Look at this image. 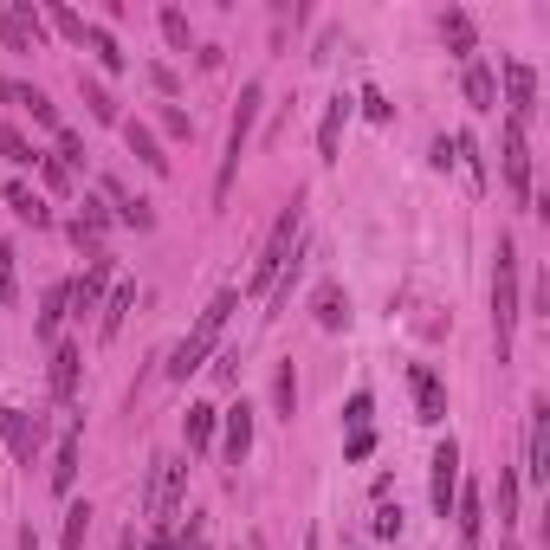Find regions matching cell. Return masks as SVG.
I'll return each mask as SVG.
<instances>
[{"label":"cell","instance_id":"cell-10","mask_svg":"<svg viewBox=\"0 0 550 550\" xmlns=\"http://www.w3.org/2000/svg\"><path fill=\"white\" fill-rule=\"evenodd\" d=\"M525 473L538 479H550V402L538 395V402H531V421H525Z\"/></svg>","mask_w":550,"mask_h":550},{"label":"cell","instance_id":"cell-12","mask_svg":"<svg viewBox=\"0 0 550 550\" xmlns=\"http://www.w3.org/2000/svg\"><path fill=\"white\" fill-rule=\"evenodd\" d=\"M246 453H253V408L233 402V408H220V460L240 466Z\"/></svg>","mask_w":550,"mask_h":550},{"label":"cell","instance_id":"cell-37","mask_svg":"<svg viewBox=\"0 0 550 550\" xmlns=\"http://www.w3.org/2000/svg\"><path fill=\"white\" fill-rule=\"evenodd\" d=\"M39 13H46V26H59L65 39H78V46H85V26H91L85 13H72V7H39Z\"/></svg>","mask_w":550,"mask_h":550},{"label":"cell","instance_id":"cell-18","mask_svg":"<svg viewBox=\"0 0 550 550\" xmlns=\"http://www.w3.org/2000/svg\"><path fill=\"white\" fill-rule=\"evenodd\" d=\"M350 117H356V98H343V91H337V98L324 104V123H318V156H324V162H337V149H343V123H350Z\"/></svg>","mask_w":550,"mask_h":550},{"label":"cell","instance_id":"cell-31","mask_svg":"<svg viewBox=\"0 0 550 550\" xmlns=\"http://www.w3.org/2000/svg\"><path fill=\"white\" fill-rule=\"evenodd\" d=\"M0 156H7L13 169H39V149L26 143V136L13 130V123H0Z\"/></svg>","mask_w":550,"mask_h":550},{"label":"cell","instance_id":"cell-24","mask_svg":"<svg viewBox=\"0 0 550 550\" xmlns=\"http://www.w3.org/2000/svg\"><path fill=\"white\" fill-rule=\"evenodd\" d=\"M440 39H447V46H453V59H479V33H473V13H460V7H447V13H440Z\"/></svg>","mask_w":550,"mask_h":550},{"label":"cell","instance_id":"cell-46","mask_svg":"<svg viewBox=\"0 0 550 550\" xmlns=\"http://www.w3.org/2000/svg\"><path fill=\"white\" fill-rule=\"evenodd\" d=\"M214 376H220V382H240V356L227 350V356H220V363H214Z\"/></svg>","mask_w":550,"mask_h":550},{"label":"cell","instance_id":"cell-36","mask_svg":"<svg viewBox=\"0 0 550 550\" xmlns=\"http://www.w3.org/2000/svg\"><path fill=\"white\" fill-rule=\"evenodd\" d=\"M499 525L505 531L518 525V473H512V466H499Z\"/></svg>","mask_w":550,"mask_h":550},{"label":"cell","instance_id":"cell-23","mask_svg":"<svg viewBox=\"0 0 550 550\" xmlns=\"http://www.w3.org/2000/svg\"><path fill=\"white\" fill-rule=\"evenodd\" d=\"M214 428H220V408H214V402H188V415H182L188 453H208V447H214Z\"/></svg>","mask_w":550,"mask_h":550},{"label":"cell","instance_id":"cell-48","mask_svg":"<svg viewBox=\"0 0 550 550\" xmlns=\"http://www.w3.org/2000/svg\"><path fill=\"white\" fill-rule=\"evenodd\" d=\"M20 550H39V538H33V525H26V531H20Z\"/></svg>","mask_w":550,"mask_h":550},{"label":"cell","instance_id":"cell-1","mask_svg":"<svg viewBox=\"0 0 550 550\" xmlns=\"http://www.w3.org/2000/svg\"><path fill=\"white\" fill-rule=\"evenodd\" d=\"M298 227H305V195H292V201H285V214L272 220V233L259 240V259H253V272H246V298H272V285H279V272L292 266Z\"/></svg>","mask_w":550,"mask_h":550},{"label":"cell","instance_id":"cell-14","mask_svg":"<svg viewBox=\"0 0 550 550\" xmlns=\"http://www.w3.org/2000/svg\"><path fill=\"white\" fill-rule=\"evenodd\" d=\"M78 453H85V428H65L59 434V453H52V492H59V499H72V486H78Z\"/></svg>","mask_w":550,"mask_h":550},{"label":"cell","instance_id":"cell-17","mask_svg":"<svg viewBox=\"0 0 550 550\" xmlns=\"http://www.w3.org/2000/svg\"><path fill=\"white\" fill-rule=\"evenodd\" d=\"M104 233H110V208H104L98 195H85V208H78V220H72V240L98 259V253H104Z\"/></svg>","mask_w":550,"mask_h":550},{"label":"cell","instance_id":"cell-32","mask_svg":"<svg viewBox=\"0 0 550 550\" xmlns=\"http://www.w3.org/2000/svg\"><path fill=\"white\" fill-rule=\"evenodd\" d=\"M91 538V505H65V531H59V550H85Z\"/></svg>","mask_w":550,"mask_h":550},{"label":"cell","instance_id":"cell-13","mask_svg":"<svg viewBox=\"0 0 550 550\" xmlns=\"http://www.w3.org/2000/svg\"><path fill=\"white\" fill-rule=\"evenodd\" d=\"M104 208H110V220H123V227H136V233L156 227V208H149L143 195H130L117 175H104Z\"/></svg>","mask_w":550,"mask_h":550},{"label":"cell","instance_id":"cell-25","mask_svg":"<svg viewBox=\"0 0 550 550\" xmlns=\"http://www.w3.org/2000/svg\"><path fill=\"white\" fill-rule=\"evenodd\" d=\"M85 46H91V59H98L104 72H123V65H130V52L117 46V33H110V26H98V20L85 26Z\"/></svg>","mask_w":550,"mask_h":550},{"label":"cell","instance_id":"cell-45","mask_svg":"<svg viewBox=\"0 0 550 550\" xmlns=\"http://www.w3.org/2000/svg\"><path fill=\"white\" fill-rule=\"evenodd\" d=\"M369 408H376L369 395H350V408H343V421H350V428H369Z\"/></svg>","mask_w":550,"mask_h":550},{"label":"cell","instance_id":"cell-22","mask_svg":"<svg viewBox=\"0 0 550 550\" xmlns=\"http://www.w3.org/2000/svg\"><path fill=\"white\" fill-rule=\"evenodd\" d=\"M311 311H318L324 330H343V324H350V292H343L337 279H324L318 292H311Z\"/></svg>","mask_w":550,"mask_h":550},{"label":"cell","instance_id":"cell-4","mask_svg":"<svg viewBox=\"0 0 550 550\" xmlns=\"http://www.w3.org/2000/svg\"><path fill=\"white\" fill-rule=\"evenodd\" d=\"M182 499H188V460L182 453H156L149 460V486H143V512L156 531H169L182 518Z\"/></svg>","mask_w":550,"mask_h":550},{"label":"cell","instance_id":"cell-2","mask_svg":"<svg viewBox=\"0 0 550 550\" xmlns=\"http://www.w3.org/2000/svg\"><path fill=\"white\" fill-rule=\"evenodd\" d=\"M233 311H240V292H214V298H208V311L195 318V330H188V337H182V343L169 350V363H162V369H169V382H188V376H195L201 363H208V356H214V343H220V330H227V318H233Z\"/></svg>","mask_w":550,"mask_h":550},{"label":"cell","instance_id":"cell-39","mask_svg":"<svg viewBox=\"0 0 550 550\" xmlns=\"http://www.w3.org/2000/svg\"><path fill=\"white\" fill-rule=\"evenodd\" d=\"M356 110H363V117H369V123H389V117H395V104H389V98H382V91H376V85H369V91H363V98H356Z\"/></svg>","mask_w":550,"mask_h":550},{"label":"cell","instance_id":"cell-41","mask_svg":"<svg viewBox=\"0 0 550 550\" xmlns=\"http://www.w3.org/2000/svg\"><path fill=\"white\" fill-rule=\"evenodd\" d=\"M175 550H208V525H201L195 512H188V531H182V538H175Z\"/></svg>","mask_w":550,"mask_h":550},{"label":"cell","instance_id":"cell-44","mask_svg":"<svg viewBox=\"0 0 550 550\" xmlns=\"http://www.w3.org/2000/svg\"><path fill=\"white\" fill-rule=\"evenodd\" d=\"M149 85H156V91H162V98H175V91H182V78H175V72H169V65H149Z\"/></svg>","mask_w":550,"mask_h":550},{"label":"cell","instance_id":"cell-5","mask_svg":"<svg viewBox=\"0 0 550 550\" xmlns=\"http://www.w3.org/2000/svg\"><path fill=\"white\" fill-rule=\"evenodd\" d=\"M259 104H266V85H240V104H233V123H227V156H220V175H214V201L233 195V175H240V156L253 143V123H259Z\"/></svg>","mask_w":550,"mask_h":550},{"label":"cell","instance_id":"cell-21","mask_svg":"<svg viewBox=\"0 0 550 550\" xmlns=\"http://www.w3.org/2000/svg\"><path fill=\"white\" fill-rule=\"evenodd\" d=\"M123 143H130V156L143 162L149 175H169V156H162V143H156V130H149V123H123Z\"/></svg>","mask_w":550,"mask_h":550},{"label":"cell","instance_id":"cell-8","mask_svg":"<svg viewBox=\"0 0 550 550\" xmlns=\"http://www.w3.org/2000/svg\"><path fill=\"white\" fill-rule=\"evenodd\" d=\"M453 492H460V440H440L434 447V486H428V505H434V518H447L453 512Z\"/></svg>","mask_w":550,"mask_h":550},{"label":"cell","instance_id":"cell-33","mask_svg":"<svg viewBox=\"0 0 550 550\" xmlns=\"http://www.w3.org/2000/svg\"><path fill=\"white\" fill-rule=\"evenodd\" d=\"M20 298V253H13V240H0V305H13Z\"/></svg>","mask_w":550,"mask_h":550},{"label":"cell","instance_id":"cell-3","mask_svg":"<svg viewBox=\"0 0 550 550\" xmlns=\"http://www.w3.org/2000/svg\"><path fill=\"white\" fill-rule=\"evenodd\" d=\"M518 318H525V305H518V240L499 233V253H492V343H499V363L512 356Z\"/></svg>","mask_w":550,"mask_h":550},{"label":"cell","instance_id":"cell-9","mask_svg":"<svg viewBox=\"0 0 550 550\" xmlns=\"http://www.w3.org/2000/svg\"><path fill=\"white\" fill-rule=\"evenodd\" d=\"M499 78H505V104H512V123H531V117H538V72H531L525 59H505V65H499Z\"/></svg>","mask_w":550,"mask_h":550},{"label":"cell","instance_id":"cell-11","mask_svg":"<svg viewBox=\"0 0 550 550\" xmlns=\"http://www.w3.org/2000/svg\"><path fill=\"white\" fill-rule=\"evenodd\" d=\"M0 104H13V110H33V123H46L52 136L65 130V123H59V104H52L39 85H20V78H7V72H0Z\"/></svg>","mask_w":550,"mask_h":550},{"label":"cell","instance_id":"cell-29","mask_svg":"<svg viewBox=\"0 0 550 550\" xmlns=\"http://www.w3.org/2000/svg\"><path fill=\"white\" fill-rule=\"evenodd\" d=\"M78 98H85V110L98 123H117V98L104 91V78H91V72H78Z\"/></svg>","mask_w":550,"mask_h":550},{"label":"cell","instance_id":"cell-49","mask_svg":"<svg viewBox=\"0 0 550 550\" xmlns=\"http://www.w3.org/2000/svg\"><path fill=\"white\" fill-rule=\"evenodd\" d=\"M117 550H143V544H136V531H123V544Z\"/></svg>","mask_w":550,"mask_h":550},{"label":"cell","instance_id":"cell-30","mask_svg":"<svg viewBox=\"0 0 550 550\" xmlns=\"http://www.w3.org/2000/svg\"><path fill=\"white\" fill-rule=\"evenodd\" d=\"M292 408H298V376H292V363H279L272 369V415L292 421Z\"/></svg>","mask_w":550,"mask_h":550},{"label":"cell","instance_id":"cell-16","mask_svg":"<svg viewBox=\"0 0 550 550\" xmlns=\"http://www.w3.org/2000/svg\"><path fill=\"white\" fill-rule=\"evenodd\" d=\"M78 363H85V350H78V343H52V369H46L52 402H72V395H78Z\"/></svg>","mask_w":550,"mask_h":550},{"label":"cell","instance_id":"cell-50","mask_svg":"<svg viewBox=\"0 0 550 550\" xmlns=\"http://www.w3.org/2000/svg\"><path fill=\"white\" fill-rule=\"evenodd\" d=\"M499 550H518V538H505V544H499Z\"/></svg>","mask_w":550,"mask_h":550},{"label":"cell","instance_id":"cell-34","mask_svg":"<svg viewBox=\"0 0 550 550\" xmlns=\"http://www.w3.org/2000/svg\"><path fill=\"white\" fill-rule=\"evenodd\" d=\"M162 39H169L175 52L195 46V26H188V13H182V7H162Z\"/></svg>","mask_w":550,"mask_h":550},{"label":"cell","instance_id":"cell-35","mask_svg":"<svg viewBox=\"0 0 550 550\" xmlns=\"http://www.w3.org/2000/svg\"><path fill=\"white\" fill-rule=\"evenodd\" d=\"M453 162H466V175H473V188H486V156H479V143L473 136H453Z\"/></svg>","mask_w":550,"mask_h":550},{"label":"cell","instance_id":"cell-7","mask_svg":"<svg viewBox=\"0 0 550 550\" xmlns=\"http://www.w3.org/2000/svg\"><path fill=\"white\" fill-rule=\"evenodd\" d=\"M0 440H7V453L20 466H33L39 460V440H46V421L26 415V408H0Z\"/></svg>","mask_w":550,"mask_h":550},{"label":"cell","instance_id":"cell-38","mask_svg":"<svg viewBox=\"0 0 550 550\" xmlns=\"http://www.w3.org/2000/svg\"><path fill=\"white\" fill-rule=\"evenodd\" d=\"M39 175H46V188H59V195H72V182H78V175L65 169L59 156H39Z\"/></svg>","mask_w":550,"mask_h":550},{"label":"cell","instance_id":"cell-40","mask_svg":"<svg viewBox=\"0 0 550 550\" xmlns=\"http://www.w3.org/2000/svg\"><path fill=\"white\" fill-rule=\"evenodd\" d=\"M162 130L169 136H195V117H188L182 104H162Z\"/></svg>","mask_w":550,"mask_h":550},{"label":"cell","instance_id":"cell-20","mask_svg":"<svg viewBox=\"0 0 550 550\" xmlns=\"http://www.w3.org/2000/svg\"><path fill=\"white\" fill-rule=\"evenodd\" d=\"M460 85H466V104H473V110H499V72H492L486 59H466Z\"/></svg>","mask_w":550,"mask_h":550},{"label":"cell","instance_id":"cell-27","mask_svg":"<svg viewBox=\"0 0 550 550\" xmlns=\"http://www.w3.org/2000/svg\"><path fill=\"white\" fill-rule=\"evenodd\" d=\"M130 305H136V285H110V298L98 305V337H117L123 318H130Z\"/></svg>","mask_w":550,"mask_h":550},{"label":"cell","instance_id":"cell-43","mask_svg":"<svg viewBox=\"0 0 550 550\" xmlns=\"http://www.w3.org/2000/svg\"><path fill=\"white\" fill-rule=\"evenodd\" d=\"M369 453H376V434L356 428V434H350V447H343V460H369Z\"/></svg>","mask_w":550,"mask_h":550},{"label":"cell","instance_id":"cell-28","mask_svg":"<svg viewBox=\"0 0 550 550\" xmlns=\"http://www.w3.org/2000/svg\"><path fill=\"white\" fill-rule=\"evenodd\" d=\"M65 311H72V298H65V285H52L46 298H39V318H33V330L46 343H59V324H65Z\"/></svg>","mask_w":550,"mask_h":550},{"label":"cell","instance_id":"cell-42","mask_svg":"<svg viewBox=\"0 0 550 550\" xmlns=\"http://www.w3.org/2000/svg\"><path fill=\"white\" fill-rule=\"evenodd\" d=\"M376 538H402V505H382L376 512Z\"/></svg>","mask_w":550,"mask_h":550},{"label":"cell","instance_id":"cell-47","mask_svg":"<svg viewBox=\"0 0 550 550\" xmlns=\"http://www.w3.org/2000/svg\"><path fill=\"white\" fill-rule=\"evenodd\" d=\"M143 550H175V531H149V538H143Z\"/></svg>","mask_w":550,"mask_h":550},{"label":"cell","instance_id":"cell-26","mask_svg":"<svg viewBox=\"0 0 550 550\" xmlns=\"http://www.w3.org/2000/svg\"><path fill=\"white\" fill-rule=\"evenodd\" d=\"M0 195H7V208L20 214L26 227H52V208H46V201H39V195H33V188H26V182H7V188H0Z\"/></svg>","mask_w":550,"mask_h":550},{"label":"cell","instance_id":"cell-6","mask_svg":"<svg viewBox=\"0 0 550 550\" xmlns=\"http://www.w3.org/2000/svg\"><path fill=\"white\" fill-rule=\"evenodd\" d=\"M499 169H505L512 201L531 208V143H525V123H512V117H505V130H499Z\"/></svg>","mask_w":550,"mask_h":550},{"label":"cell","instance_id":"cell-19","mask_svg":"<svg viewBox=\"0 0 550 550\" xmlns=\"http://www.w3.org/2000/svg\"><path fill=\"white\" fill-rule=\"evenodd\" d=\"M453 525H460V550H473L479 544V531H486V505H479V486H460L453 492Z\"/></svg>","mask_w":550,"mask_h":550},{"label":"cell","instance_id":"cell-15","mask_svg":"<svg viewBox=\"0 0 550 550\" xmlns=\"http://www.w3.org/2000/svg\"><path fill=\"white\" fill-rule=\"evenodd\" d=\"M408 389H415L421 421H428V428H440V421H447V389H440V376H434L428 363H415V369H408Z\"/></svg>","mask_w":550,"mask_h":550}]
</instances>
